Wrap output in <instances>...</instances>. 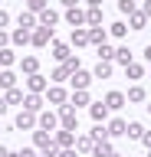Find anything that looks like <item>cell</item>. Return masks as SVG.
I'll return each mask as SVG.
<instances>
[{"label": "cell", "mask_w": 151, "mask_h": 157, "mask_svg": "<svg viewBox=\"0 0 151 157\" xmlns=\"http://www.w3.org/2000/svg\"><path fill=\"white\" fill-rule=\"evenodd\" d=\"M79 147H82V151H92V147H95V134H82L79 137Z\"/></svg>", "instance_id": "cell-26"}, {"label": "cell", "mask_w": 151, "mask_h": 157, "mask_svg": "<svg viewBox=\"0 0 151 157\" xmlns=\"http://www.w3.org/2000/svg\"><path fill=\"white\" fill-rule=\"evenodd\" d=\"M3 111H7V101H3V98H0V115H3Z\"/></svg>", "instance_id": "cell-46"}, {"label": "cell", "mask_w": 151, "mask_h": 157, "mask_svg": "<svg viewBox=\"0 0 151 157\" xmlns=\"http://www.w3.org/2000/svg\"><path fill=\"white\" fill-rule=\"evenodd\" d=\"M115 59H118L121 66H128V62H131V49H128V46H121V49H115Z\"/></svg>", "instance_id": "cell-24"}, {"label": "cell", "mask_w": 151, "mask_h": 157, "mask_svg": "<svg viewBox=\"0 0 151 157\" xmlns=\"http://www.w3.org/2000/svg\"><path fill=\"white\" fill-rule=\"evenodd\" d=\"M128 101H145V88H141V85H131L128 88Z\"/></svg>", "instance_id": "cell-25"}, {"label": "cell", "mask_w": 151, "mask_h": 157, "mask_svg": "<svg viewBox=\"0 0 151 157\" xmlns=\"http://www.w3.org/2000/svg\"><path fill=\"white\" fill-rule=\"evenodd\" d=\"M105 105H109V111L112 108H121L125 105V95H121V92H109V95H105Z\"/></svg>", "instance_id": "cell-12"}, {"label": "cell", "mask_w": 151, "mask_h": 157, "mask_svg": "<svg viewBox=\"0 0 151 157\" xmlns=\"http://www.w3.org/2000/svg\"><path fill=\"white\" fill-rule=\"evenodd\" d=\"M72 105H89V92H85V88H79V92L72 95Z\"/></svg>", "instance_id": "cell-27"}, {"label": "cell", "mask_w": 151, "mask_h": 157, "mask_svg": "<svg viewBox=\"0 0 151 157\" xmlns=\"http://www.w3.org/2000/svg\"><path fill=\"white\" fill-rule=\"evenodd\" d=\"M145 13H131V29H145Z\"/></svg>", "instance_id": "cell-28"}, {"label": "cell", "mask_w": 151, "mask_h": 157, "mask_svg": "<svg viewBox=\"0 0 151 157\" xmlns=\"http://www.w3.org/2000/svg\"><path fill=\"white\" fill-rule=\"evenodd\" d=\"M89 43H95V46H102V43H105V29L92 26V29H89Z\"/></svg>", "instance_id": "cell-18"}, {"label": "cell", "mask_w": 151, "mask_h": 157, "mask_svg": "<svg viewBox=\"0 0 151 157\" xmlns=\"http://www.w3.org/2000/svg\"><path fill=\"white\" fill-rule=\"evenodd\" d=\"M26 7H30V13H40V10H46V0H26Z\"/></svg>", "instance_id": "cell-32"}, {"label": "cell", "mask_w": 151, "mask_h": 157, "mask_svg": "<svg viewBox=\"0 0 151 157\" xmlns=\"http://www.w3.org/2000/svg\"><path fill=\"white\" fill-rule=\"evenodd\" d=\"M0 85L7 88V92H10V88H17V75H10V72H0Z\"/></svg>", "instance_id": "cell-21"}, {"label": "cell", "mask_w": 151, "mask_h": 157, "mask_svg": "<svg viewBox=\"0 0 151 157\" xmlns=\"http://www.w3.org/2000/svg\"><path fill=\"white\" fill-rule=\"evenodd\" d=\"M53 56L59 59V62H66V59H69V46H66V43H56V46H53Z\"/></svg>", "instance_id": "cell-17"}, {"label": "cell", "mask_w": 151, "mask_h": 157, "mask_svg": "<svg viewBox=\"0 0 151 157\" xmlns=\"http://www.w3.org/2000/svg\"><path fill=\"white\" fill-rule=\"evenodd\" d=\"M56 157H76V151H69V147H62V151H59Z\"/></svg>", "instance_id": "cell-41"}, {"label": "cell", "mask_w": 151, "mask_h": 157, "mask_svg": "<svg viewBox=\"0 0 151 157\" xmlns=\"http://www.w3.org/2000/svg\"><path fill=\"white\" fill-rule=\"evenodd\" d=\"M85 23H92V26H99V23H102V10H99V7H92L89 13H85Z\"/></svg>", "instance_id": "cell-23"}, {"label": "cell", "mask_w": 151, "mask_h": 157, "mask_svg": "<svg viewBox=\"0 0 151 157\" xmlns=\"http://www.w3.org/2000/svg\"><path fill=\"white\" fill-rule=\"evenodd\" d=\"M62 3H66V7H76V3H79V0H62Z\"/></svg>", "instance_id": "cell-47"}, {"label": "cell", "mask_w": 151, "mask_h": 157, "mask_svg": "<svg viewBox=\"0 0 151 157\" xmlns=\"http://www.w3.org/2000/svg\"><path fill=\"white\" fill-rule=\"evenodd\" d=\"M66 20H69L72 26H82V23H85V13H82L79 7H69V13H66Z\"/></svg>", "instance_id": "cell-11"}, {"label": "cell", "mask_w": 151, "mask_h": 157, "mask_svg": "<svg viewBox=\"0 0 151 157\" xmlns=\"http://www.w3.org/2000/svg\"><path fill=\"white\" fill-rule=\"evenodd\" d=\"M23 98H26V95H23L20 88H10V92H7V98H3V101H10V105H20Z\"/></svg>", "instance_id": "cell-22"}, {"label": "cell", "mask_w": 151, "mask_h": 157, "mask_svg": "<svg viewBox=\"0 0 151 157\" xmlns=\"http://www.w3.org/2000/svg\"><path fill=\"white\" fill-rule=\"evenodd\" d=\"M56 20H59V13H56V10H40V23L43 26H56Z\"/></svg>", "instance_id": "cell-9"}, {"label": "cell", "mask_w": 151, "mask_h": 157, "mask_svg": "<svg viewBox=\"0 0 151 157\" xmlns=\"http://www.w3.org/2000/svg\"><path fill=\"white\" fill-rule=\"evenodd\" d=\"M92 154H95V157H109V154H112V144L105 141V137H102V141H95V147H92Z\"/></svg>", "instance_id": "cell-13"}, {"label": "cell", "mask_w": 151, "mask_h": 157, "mask_svg": "<svg viewBox=\"0 0 151 157\" xmlns=\"http://www.w3.org/2000/svg\"><path fill=\"white\" fill-rule=\"evenodd\" d=\"M50 36H53V29H50V26H40L30 39H33V46H46V43H50Z\"/></svg>", "instance_id": "cell-4"}, {"label": "cell", "mask_w": 151, "mask_h": 157, "mask_svg": "<svg viewBox=\"0 0 151 157\" xmlns=\"http://www.w3.org/2000/svg\"><path fill=\"white\" fill-rule=\"evenodd\" d=\"M33 124H36V118H33V111H20V115H17V128H20V131H30Z\"/></svg>", "instance_id": "cell-7"}, {"label": "cell", "mask_w": 151, "mask_h": 157, "mask_svg": "<svg viewBox=\"0 0 151 157\" xmlns=\"http://www.w3.org/2000/svg\"><path fill=\"white\" fill-rule=\"evenodd\" d=\"M118 10L121 13H135V0H118Z\"/></svg>", "instance_id": "cell-35"}, {"label": "cell", "mask_w": 151, "mask_h": 157, "mask_svg": "<svg viewBox=\"0 0 151 157\" xmlns=\"http://www.w3.org/2000/svg\"><path fill=\"white\" fill-rule=\"evenodd\" d=\"M7 154H10V151H7V147H3V144H0V157H7Z\"/></svg>", "instance_id": "cell-49"}, {"label": "cell", "mask_w": 151, "mask_h": 157, "mask_svg": "<svg viewBox=\"0 0 151 157\" xmlns=\"http://www.w3.org/2000/svg\"><path fill=\"white\" fill-rule=\"evenodd\" d=\"M33 141H36V147H43V151H46V147L53 144V137L46 134V131H36V134H33Z\"/></svg>", "instance_id": "cell-19"}, {"label": "cell", "mask_w": 151, "mask_h": 157, "mask_svg": "<svg viewBox=\"0 0 151 157\" xmlns=\"http://www.w3.org/2000/svg\"><path fill=\"white\" fill-rule=\"evenodd\" d=\"M13 39H17V43H30V33H26V29H17V33H13Z\"/></svg>", "instance_id": "cell-37"}, {"label": "cell", "mask_w": 151, "mask_h": 157, "mask_svg": "<svg viewBox=\"0 0 151 157\" xmlns=\"http://www.w3.org/2000/svg\"><path fill=\"white\" fill-rule=\"evenodd\" d=\"M40 108H43V98L40 95H33V92H30V95L23 98V111H33V115H36Z\"/></svg>", "instance_id": "cell-6"}, {"label": "cell", "mask_w": 151, "mask_h": 157, "mask_svg": "<svg viewBox=\"0 0 151 157\" xmlns=\"http://www.w3.org/2000/svg\"><path fill=\"white\" fill-rule=\"evenodd\" d=\"M10 23V17H7V10H0V26H7Z\"/></svg>", "instance_id": "cell-42"}, {"label": "cell", "mask_w": 151, "mask_h": 157, "mask_svg": "<svg viewBox=\"0 0 151 157\" xmlns=\"http://www.w3.org/2000/svg\"><path fill=\"white\" fill-rule=\"evenodd\" d=\"M89 111H92V118H95L99 124H102V121H105V118H109V105H102V101H95V105H92Z\"/></svg>", "instance_id": "cell-10"}, {"label": "cell", "mask_w": 151, "mask_h": 157, "mask_svg": "<svg viewBox=\"0 0 151 157\" xmlns=\"http://www.w3.org/2000/svg\"><path fill=\"white\" fill-rule=\"evenodd\" d=\"M33 23H36V17H33V13H20V26H23V29H30Z\"/></svg>", "instance_id": "cell-33"}, {"label": "cell", "mask_w": 151, "mask_h": 157, "mask_svg": "<svg viewBox=\"0 0 151 157\" xmlns=\"http://www.w3.org/2000/svg\"><path fill=\"white\" fill-rule=\"evenodd\" d=\"M66 69H69V72H76V69H79V59H72V56H69V59H66Z\"/></svg>", "instance_id": "cell-39"}, {"label": "cell", "mask_w": 151, "mask_h": 157, "mask_svg": "<svg viewBox=\"0 0 151 157\" xmlns=\"http://www.w3.org/2000/svg\"><path fill=\"white\" fill-rule=\"evenodd\" d=\"M109 157H118V154H115V151H112V154H109Z\"/></svg>", "instance_id": "cell-51"}, {"label": "cell", "mask_w": 151, "mask_h": 157, "mask_svg": "<svg viewBox=\"0 0 151 157\" xmlns=\"http://www.w3.org/2000/svg\"><path fill=\"white\" fill-rule=\"evenodd\" d=\"M53 144H56V147H72V144H76V137H72V131H66V128H62V131H56Z\"/></svg>", "instance_id": "cell-3"}, {"label": "cell", "mask_w": 151, "mask_h": 157, "mask_svg": "<svg viewBox=\"0 0 151 157\" xmlns=\"http://www.w3.org/2000/svg\"><path fill=\"white\" fill-rule=\"evenodd\" d=\"M145 59H148V62H151V46H145Z\"/></svg>", "instance_id": "cell-45"}, {"label": "cell", "mask_w": 151, "mask_h": 157, "mask_svg": "<svg viewBox=\"0 0 151 157\" xmlns=\"http://www.w3.org/2000/svg\"><path fill=\"white\" fill-rule=\"evenodd\" d=\"M112 56H115V49H109L105 43H102V46H99V62H109Z\"/></svg>", "instance_id": "cell-29"}, {"label": "cell", "mask_w": 151, "mask_h": 157, "mask_svg": "<svg viewBox=\"0 0 151 157\" xmlns=\"http://www.w3.org/2000/svg\"><path fill=\"white\" fill-rule=\"evenodd\" d=\"M13 62V52L10 49H0V66H10Z\"/></svg>", "instance_id": "cell-36"}, {"label": "cell", "mask_w": 151, "mask_h": 157, "mask_svg": "<svg viewBox=\"0 0 151 157\" xmlns=\"http://www.w3.org/2000/svg\"><path fill=\"white\" fill-rule=\"evenodd\" d=\"M125 134H128V137H131V141H141V134H145V128H141V124H138V121H131V124H128V128H125Z\"/></svg>", "instance_id": "cell-16"}, {"label": "cell", "mask_w": 151, "mask_h": 157, "mask_svg": "<svg viewBox=\"0 0 151 157\" xmlns=\"http://www.w3.org/2000/svg\"><path fill=\"white\" fill-rule=\"evenodd\" d=\"M85 3H89V7H99V3H102V0H85Z\"/></svg>", "instance_id": "cell-48"}, {"label": "cell", "mask_w": 151, "mask_h": 157, "mask_svg": "<svg viewBox=\"0 0 151 157\" xmlns=\"http://www.w3.org/2000/svg\"><path fill=\"white\" fill-rule=\"evenodd\" d=\"M141 144H145V147H151V131H145V134H141Z\"/></svg>", "instance_id": "cell-40"}, {"label": "cell", "mask_w": 151, "mask_h": 157, "mask_svg": "<svg viewBox=\"0 0 151 157\" xmlns=\"http://www.w3.org/2000/svg\"><path fill=\"white\" fill-rule=\"evenodd\" d=\"M50 101H53V105H66V92H62L59 85H53L50 88Z\"/></svg>", "instance_id": "cell-14"}, {"label": "cell", "mask_w": 151, "mask_h": 157, "mask_svg": "<svg viewBox=\"0 0 151 157\" xmlns=\"http://www.w3.org/2000/svg\"><path fill=\"white\" fill-rule=\"evenodd\" d=\"M7 39H10V36H7V33H0V46H7Z\"/></svg>", "instance_id": "cell-44"}, {"label": "cell", "mask_w": 151, "mask_h": 157, "mask_svg": "<svg viewBox=\"0 0 151 157\" xmlns=\"http://www.w3.org/2000/svg\"><path fill=\"white\" fill-rule=\"evenodd\" d=\"M145 17L151 20V0H148V3H145Z\"/></svg>", "instance_id": "cell-43"}, {"label": "cell", "mask_w": 151, "mask_h": 157, "mask_svg": "<svg viewBox=\"0 0 151 157\" xmlns=\"http://www.w3.org/2000/svg\"><path fill=\"white\" fill-rule=\"evenodd\" d=\"M7 157H23V151H13V154H7Z\"/></svg>", "instance_id": "cell-50"}, {"label": "cell", "mask_w": 151, "mask_h": 157, "mask_svg": "<svg viewBox=\"0 0 151 157\" xmlns=\"http://www.w3.org/2000/svg\"><path fill=\"white\" fill-rule=\"evenodd\" d=\"M72 43H76V46H85V43H89V33H85V29H72Z\"/></svg>", "instance_id": "cell-20"}, {"label": "cell", "mask_w": 151, "mask_h": 157, "mask_svg": "<svg viewBox=\"0 0 151 157\" xmlns=\"http://www.w3.org/2000/svg\"><path fill=\"white\" fill-rule=\"evenodd\" d=\"M43 157H46V154H43Z\"/></svg>", "instance_id": "cell-53"}, {"label": "cell", "mask_w": 151, "mask_h": 157, "mask_svg": "<svg viewBox=\"0 0 151 157\" xmlns=\"http://www.w3.org/2000/svg\"><path fill=\"white\" fill-rule=\"evenodd\" d=\"M26 88H30L33 95H40L43 88H46V78H43V75H40V72H33V75H30V78H26Z\"/></svg>", "instance_id": "cell-2"}, {"label": "cell", "mask_w": 151, "mask_h": 157, "mask_svg": "<svg viewBox=\"0 0 151 157\" xmlns=\"http://www.w3.org/2000/svg\"><path fill=\"white\" fill-rule=\"evenodd\" d=\"M125 128H128V124H125V121H121V118H115V121H112V124L105 128V131H109L112 137H118V134H125Z\"/></svg>", "instance_id": "cell-15"}, {"label": "cell", "mask_w": 151, "mask_h": 157, "mask_svg": "<svg viewBox=\"0 0 151 157\" xmlns=\"http://www.w3.org/2000/svg\"><path fill=\"white\" fill-rule=\"evenodd\" d=\"M36 124H40L43 131H53V128H56V115H53V111H43V115L36 118Z\"/></svg>", "instance_id": "cell-8"}, {"label": "cell", "mask_w": 151, "mask_h": 157, "mask_svg": "<svg viewBox=\"0 0 151 157\" xmlns=\"http://www.w3.org/2000/svg\"><path fill=\"white\" fill-rule=\"evenodd\" d=\"M66 75H69V69H66V66H59V69H56V72H53V82H62V78H66Z\"/></svg>", "instance_id": "cell-38"}, {"label": "cell", "mask_w": 151, "mask_h": 157, "mask_svg": "<svg viewBox=\"0 0 151 157\" xmlns=\"http://www.w3.org/2000/svg\"><path fill=\"white\" fill-rule=\"evenodd\" d=\"M148 157H151V154H148Z\"/></svg>", "instance_id": "cell-54"}, {"label": "cell", "mask_w": 151, "mask_h": 157, "mask_svg": "<svg viewBox=\"0 0 151 157\" xmlns=\"http://www.w3.org/2000/svg\"><path fill=\"white\" fill-rule=\"evenodd\" d=\"M148 111H151V105H148Z\"/></svg>", "instance_id": "cell-52"}, {"label": "cell", "mask_w": 151, "mask_h": 157, "mask_svg": "<svg viewBox=\"0 0 151 157\" xmlns=\"http://www.w3.org/2000/svg\"><path fill=\"white\" fill-rule=\"evenodd\" d=\"M59 118H62V128H66V131H76V108L72 105H62Z\"/></svg>", "instance_id": "cell-1"}, {"label": "cell", "mask_w": 151, "mask_h": 157, "mask_svg": "<svg viewBox=\"0 0 151 157\" xmlns=\"http://www.w3.org/2000/svg\"><path fill=\"white\" fill-rule=\"evenodd\" d=\"M125 72H128L131 78H141V66H138V62H128V66H125Z\"/></svg>", "instance_id": "cell-34"}, {"label": "cell", "mask_w": 151, "mask_h": 157, "mask_svg": "<svg viewBox=\"0 0 151 157\" xmlns=\"http://www.w3.org/2000/svg\"><path fill=\"white\" fill-rule=\"evenodd\" d=\"M89 82H92L89 72H82V69H76V72H72V85H76V92H79V88H89Z\"/></svg>", "instance_id": "cell-5"}, {"label": "cell", "mask_w": 151, "mask_h": 157, "mask_svg": "<svg viewBox=\"0 0 151 157\" xmlns=\"http://www.w3.org/2000/svg\"><path fill=\"white\" fill-rule=\"evenodd\" d=\"M23 72H26V75H33V72H36V59H33V56L23 59Z\"/></svg>", "instance_id": "cell-31"}, {"label": "cell", "mask_w": 151, "mask_h": 157, "mask_svg": "<svg viewBox=\"0 0 151 157\" xmlns=\"http://www.w3.org/2000/svg\"><path fill=\"white\" fill-rule=\"evenodd\" d=\"M109 72H112L109 62H99V66H95V78H109Z\"/></svg>", "instance_id": "cell-30"}]
</instances>
